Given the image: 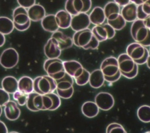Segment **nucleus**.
Here are the masks:
<instances>
[{
  "label": "nucleus",
  "mask_w": 150,
  "mask_h": 133,
  "mask_svg": "<svg viewBox=\"0 0 150 133\" xmlns=\"http://www.w3.org/2000/svg\"><path fill=\"white\" fill-rule=\"evenodd\" d=\"M61 104L60 97L54 92L40 94L35 91L28 94L26 103L28 110L33 112L39 111H54Z\"/></svg>",
  "instance_id": "obj_1"
},
{
  "label": "nucleus",
  "mask_w": 150,
  "mask_h": 133,
  "mask_svg": "<svg viewBox=\"0 0 150 133\" xmlns=\"http://www.w3.org/2000/svg\"><path fill=\"white\" fill-rule=\"evenodd\" d=\"M73 44L85 50H94L98 48L100 42L89 28L75 32L73 35Z\"/></svg>",
  "instance_id": "obj_2"
},
{
  "label": "nucleus",
  "mask_w": 150,
  "mask_h": 133,
  "mask_svg": "<svg viewBox=\"0 0 150 133\" xmlns=\"http://www.w3.org/2000/svg\"><path fill=\"white\" fill-rule=\"evenodd\" d=\"M130 32L134 41L145 47L150 46V29L145 25L144 20L137 19L134 21Z\"/></svg>",
  "instance_id": "obj_3"
},
{
  "label": "nucleus",
  "mask_w": 150,
  "mask_h": 133,
  "mask_svg": "<svg viewBox=\"0 0 150 133\" xmlns=\"http://www.w3.org/2000/svg\"><path fill=\"white\" fill-rule=\"evenodd\" d=\"M34 91L40 94H46L54 92L56 89V81L50 76L43 75L33 80Z\"/></svg>",
  "instance_id": "obj_4"
},
{
  "label": "nucleus",
  "mask_w": 150,
  "mask_h": 133,
  "mask_svg": "<svg viewBox=\"0 0 150 133\" xmlns=\"http://www.w3.org/2000/svg\"><path fill=\"white\" fill-rule=\"evenodd\" d=\"M12 21L15 28L20 32H24L28 29L31 24L28 9L19 6L15 8L12 12Z\"/></svg>",
  "instance_id": "obj_5"
},
{
  "label": "nucleus",
  "mask_w": 150,
  "mask_h": 133,
  "mask_svg": "<svg viewBox=\"0 0 150 133\" xmlns=\"http://www.w3.org/2000/svg\"><path fill=\"white\" fill-rule=\"evenodd\" d=\"M43 69L48 76L56 80L60 79L66 73L63 61L59 58L46 59L43 63Z\"/></svg>",
  "instance_id": "obj_6"
},
{
  "label": "nucleus",
  "mask_w": 150,
  "mask_h": 133,
  "mask_svg": "<svg viewBox=\"0 0 150 133\" xmlns=\"http://www.w3.org/2000/svg\"><path fill=\"white\" fill-rule=\"evenodd\" d=\"M56 81V92L60 98L64 99L70 98L74 93V78L66 73L60 79Z\"/></svg>",
  "instance_id": "obj_7"
},
{
  "label": "nucleus",
  "mask_w": 150,
  "mask_h": 133,
  "mask_svg": "<svg viewBox=\"0 0 150 133\" xmlns=\"http://www.w3.org/2000/svg\"><path fill=\"white\" fill-rule=\"evenodd\" d=\"M91 0H66L64 8L72 16L80 13H87L91 8Z\"/></svg>",
  "instance_id": "obj_8"
},
{
  "label": "nucleus",
  "mask_w": 150,
  "mask_h": 133,
  "mask_svg": "<svg viewBox=\"0 0 150 133\" xmlns=\"http://www.w3.org/2000/svg\"><path fill=\"white\" fill-rule=\"evenodd\" d=\"M19 62V54L16 50L12 47L5 49L0 56V64L6 69L15 67Z\"/></svg>",
  "instance_id": "obj_9"
},
{
  "label": "nucleus",
  "mask_w": 150,
  "mask_h": 133,
  "mask_svg": "<svg viewBox=\"0 0 150 133\" xmlns=\"http://www.w3.org/2000/svg\"><path fill=\"white\" fill-rule=\"evenodd\" d=\"M91 31L100 42L111 39L115 35V30L108 23L95 25L92 28Z\"/></svg>",
  "instance_id": "obj_10"
},
{
  "label": "nucleus",
  "mask_w": 150,
  "mask_h": 133,
  "mask_svg": "<svg viewBox=\"0 0 150 133\" xmlns=\"http://www.w3.org/2000/svg\"><path fill=\"white\" fill-rule=\"evenodd\" d=\"M100 69L104 76L111 77L115 75L120 71L117 59L113 56L105 58L101 63Z\"/></svg>",
  "instance_id": "obj_11"
},
{
  "label": "nucleus",
  "mask_w": 150,
  "mask_h": 133,
  "mask_svg": "<svg viewBox=\"0 0 150 133\" xmlns=\"http://www.w3.org/2000/svg\"><path fill=\"white\" fill-rule=\"evenodd\" d=\"M90 23L89 15L81 12L72 16L70 28L73 31L77 32L88 28Z\"/></svg>",
  "instance_id": "obj_12"
},
{
  "label": "nucleus",
  "mask_w": 150,
  "mask_h": 133,
  "mask_svg": "<svg viewBox=\"0 0 150 133\" xmlns=\"http://www.w3.org/2000/svg\"><path fill=\"white\" fill-rule=\"evenodd\" d=\"M95 103L103 111H108L114 105L113 96L107 92H100L95 97Z\"/></svg>",
  "instance_id": "obj_13"
},
{
  "label": "nucleus",
  "mask_w": 150,
  "mask_h": 133,
  "mask_svg": "<svg viewBox=\"0 0 150 133\" xmlns=\"http://www.w3.org/2000/svg\"><path fill=\"white\" fill-rule=\"evenodd\" d=\"M62 53L56 41L50 37L44 46V53L47 59L59 58Z\"/></svg>",
  "instance_id": "obj_14"
},
{
  "label": "nucleus",
  "mask_w": 150,
  "mask_h": 133,
  "mask_svg": "<svg viewBox=\"0 0 150 133\" xmlns=\"http://www.w3.org/2000/svg\"><path fill=\"white\" fill-rule=\"evenodd\" d=\"M5 117L9 121H15L21 115V110L16 101L9 100L4 106Z\"/></svg>",
  "instance_id": "obj_15"
},
{
  "label": "nucleus",
  "mask_w": 150,
  "mask_h": 133,
  "mask_svg": "<svg viewBox=\"0 0 150 133\" xmlns=\"http://www.w3.org/2000/svg\"><path fill=\"white\" fill-rule=\"evenodd\" d=\"M117 60L121 73H129L131 71L136 64L135 61L127 53L120 54Z\"/></svg>",
  "instance_id": "obj_16"
},
{
  "label": "nucleus",
  "mask_w": 150,
  "mask_h": 133,
  "mask_svg": "<svg viewBox=\"0 0 150 133\" xmlns=\"http://www.w3.org/2000/svg\"><path fill=\"white\" fill-rule=\"evenodd\" d=\"M51 37L56 41L62 50L69 49L74 45L72 38L60 30H58L52 33Z\"/></svg>",
  "instance_id": "obj_17"
},
{
  "label": "nucleus",
  "mask_w": 150,
  "mask_h": 133,
  "mask_svg": "<svg viewBox=\"0 0 150 133\" xmlns=\"http://www.w3.org/2000/svg\"><path fill=\"white\" fill-rule=\"evenodd\" d=\"M66 73L73 77L74 79L79 76L83 70L82 64L74 60H65L63 62Z\"/></svg>",
  "instance_id": "obj_18"
},
{
  "label": "nucleus",
  "mask_w": 150,
  "mask_h": 133,
  "mask_svg": "<svg viewBox=\"0 0 150 133\" xmlns=\"http://www.w3.org/2000/svg\"><path fill=\"white\" fill-rule=\"evenodd\" d=\"M137 5L130 2L122 7L120 13L127 22H133L137 19Z\"/></svg>",
  "instance_id": "obj_19"
},
{
  "label": "nucleus",
  "mask_w": 150,
  "mask_h": 133,
  "mask_svg": "<svg viewBox=\"0 0 150 133\" xmlns=\"http://www.w3.org/2000/svg\"><path fill=\"white\" fill-rule=\"evenodd\" d=\"M145 47L138 42L131 43L126 49L127 53L134 60H139L143 57L145 51Z\"/></svg>",
  "instance_id": "obj_20"
},
{
  "label": "nucleus",
  "mask_w": 150,
  "mask_h": 133,
  "mask_svg": "<svg viewBox=\"0 0 150 133\" xmlns=\"http://www.w3.org/2000/svg\"><path fill=\"white\" fill-rule=\"evenodd\" d=\"M72 15L65 9H61L55 14V18L59 28L66 29L70 27Z\"/></svg>",
  "instance_id": "obj_21"
},
{
  "label": "nucleus",
  "mask_w": 150,
  "mask_h": 133,
  "mask_svg": "<svg viewBox=\"0 0 150 133\" xmlns=\"http://www.w3.org/2000/svg\"><path fill=\"white\" fill-rule=\"evenodd\" d=\"M29 17L31 21L39 22L46 15L45 8L38 4H35L28 9Z\"/></svg>",
  "instance_id": "obj_22"
},
{
  "label": "nucleus",
  "mask_w": 150,
  "mask_h": 133,
  "mask_svg": "<svg viewBox=\"0 0 150 133\" xmlns=\"http://www.w3.org/2000/svg\"><path fill=\"white\" fill-rule=\"evenodd\" d=\"M40 22L42 28L46 32L53 33L59 29L56 20L55 15L49 14L46 15Z\"/></svg>",
  "instance_id": "obj_23"
},
{
  "label": "nucleus",
  "mask_w": 150,
  "mask_h": 133,
  "mask_svg": "<svg viewBox=\"0 0 150 133\" xmlns=\"http://www.w3.org/2000/svg\"><path fill=\"white\" fill-rule=\"evenodd\" d=\"M89 18L91 23L94 25L104 23L106 19L104 9L100 6L94 7L89 14Z\"/></svg>",
  "instance_id": "obj_24"
},
{
  "label": "nucleus",
  "mask_w": 150,
  "mask_h": 133,
  "mask_svg": "<svg viewBox=\"0 0 150 133\" xmlns=\"http://www.w3.org/2000/svg\"><path fill=\"white\" fill-rule=\"evenodd\" d=\"M104 76L101 69H96L90 73L89 84L94 88H100L104 83Z\"/></svg>",
  "instance_id": "obj_25"
},
{
  "label": "nucleus",
  "mask_w": 150,
  "mask_h": 133,
  "mask_svg": "<svg viewBox=\"0 0 150 133\" xmlns=\"http://www.w3.org/2000/svg\"><path fill=\"white\" fill-rule=\"evenodd\" d=\"M2 88L9 94H13L18 90V80L12 76L5 77L1 81Z\"/></svg>",
  "instance_id": "obj_26"
},
{
  "label": "nucleus",
  "mask_w": 150,
  "mask_h": 133,
  "mask_svg": "<svg viewBox=\"0 0 150 133\" xmlns=\"http://www.w3.org/2000/svg\"><path fill=\"white\" fill-rule=\"evenodd\" d=\"M99 110L100 108L95 101H86L81 106V112L83 114L88 118L96 117L99 112Z\"/></svg>",
  "instance_id": "obj_27"
},
{
  "label": "nucleus",
  "mask_w": 150,
  "mask_h": 133,
  "mask_svg": "<svg viewBox=\"0 0 150 133\" xmlns=\"http://www.w3.org/2000/svg\"><path fill=\"white\" fill-rule=\"evenodd\" d=\"M18 90L28 94L33 92V80L31 77L26 76L21 77L18 80Z\"/></svg>",
  "instance_id": "obj_28"
},
{
  "label": "nucleus",
  "mask_w": 150,
  "mask_h": 133,
  "mask_svg": "<svg viewBox=\"0 0 150 133\" xmlns=\"http://www.w3.org/2000/svg\"><path fill=\"white\" fill-rule=\"evenodd\" d=\"M104 11L107 20L111 19L120 13V6L115 1L108 2L104 7Z\"/></svg>",
  "instance_id": "obj_29"
},
{
  "label": "nucleus",
  "mask_w": 150,
  "mask_h": 133,
  "mask_svg": "<svg viewBox=\"0 0 150 133\" xmlns=\"http://www.w3.org/2000/svg\"><path fill=\"white\" fill-rule=\"evenodd\" d=\"M15 27L12 19L6 16H0V32L7 35L12 32Z\"/></svg>",
  "instance_id": "obj_30"
},
{
  "label": "nucleus",
  "mask_w": 150,
  "mask_h": 133,
  "mask_svg": "<svg viewBox=\"0 0 150 133\" xmlns=\"http://www.w3.org/2000/svg\"><path fill=\"white\" fill-rule=\"evenodd\" d=\"M137 19L145 20L150 15V0L137 5Z\"/></svg>",
  "instance_id": "obj_31"
},
{
  "label": "nucleus",
  "mask_w": 150,
  "mask_h": 133,
  "mask_svg": "<svg viewBox=\"0 0 150 133\" xmlns=\"http://www.w3.org/2000/svg\"><path fill=\"white\" fill-rule=\"evenodd\" d=\"M137 115L141 121L145 123L150 122V106L148 105L140 106L137 110Z\"/></svg>",
  "instance_id": "obj_32"
},
{
  "label": "nucleus",
  "mask_w": 150,
  "mask_h": 133,
  "mask_svg": "<svg viewBox=\"0 0 150 133\" xmlns=\"http://www.w3.org/2000/svg\"><path fill=\"white\" fill-rule=\"evenodd\" d=\"M107 23L111 25L115 30H120L122 29L126 25L127 22L121 15V13L118 14L115 18L107 20Z\"/></svg>",
  "instance_id": "obj_33"
},
{
  "label": "nucleus",
  "mask_w": 150,
  "mask_h": 133,
  "mask_svg": "<svg viewBox=\"0 0 150 133\" xmlns=\"http://www.w3.org/2000/svg\"><path fill=\"white\" fill-rule=\"evenodd\" d=\"M90 76V73L88 70H87V69L84 68L81 73L79 76L74 78V79L75 80L76 83L78 86H81L86 85L87 83H88Z\"/></svg>",
  "instance_id": "obj_34"
},
{
  "label": "nucleus",
  "mask_w": 150,
  "mask_h": 133,
  "mask_svg": "<svg viewBox=\"0 0 150 133\" xmlns=\"http://www.w3.org/2000/svg\"><path fill=\"white\" fill-rule=\"evenodd\" d=\"M28 97V94L18 90L13 93V98L17 104L20 106H23L26 104Z\"/></svg>",
  "instance_id": "obj_35"
},
{
  "label": "nucleus",
  "mask_w": 150,
  "mask_h": 133,
  "mask_svg": "<svg viewBox=\"0 0 150 133\" xmlns=\"http://www.w3.org/2000/svg\"><path fill=\"white\" fill-rule=\"evenodd\" d=\"M107 133H111V132H122L125 133L126 131L124 128V127L120 124L113 122L110 124L107 128H106Z\"/></svg>",
  "instance_id": "obj_36"
},
{
  "label": "nucleus",
  "mask_w": 150,
  "mask_h": 133,
  "mask_svg": "<svg viewBox=\"0 0 150 133\" xmlns=\"http://www.w3.org/2000/svg\"><path fill=\"white\" fill-rule=\"evenodd\" d=\"M10 100L9 93L2 88H0V105L4 107L5 105Z\"/></svg>",
  "instance_id": "obj_37"
},
{
  "label": "nucleus",
  "mask_w": 150,
  "mask_h": 133,
  "mask_svg": "<svg viewBox=\"0 0 150 133\" xmlns=\"http://www.w3.org/2000/svg\"><path fill=\"white\" fill-rule=\"evenodd\" d=\"M138 73V66L137 64H135V66L134 69L131 71L129 73H121V75L127 79H132L135 78L137 76Z\"/></svg>",
  "instance_id": "obj_38"
},
{
  "label": "nucleus",
  "mask_w": 150,
  "mask_h": 133,
  "mask_svg": "<svg viewBox=\"0 0 150 133\" xmlns=\"http://www.w3.org/2000/svg\"><path fill=\"white\" fill-rule=\"evenodd\" d=\"M19 6L28 9L36 4V0H16Z\"/></svg>",
  "instance_id": "obj_39"
},
{
  "label": "nucleus",
  "mask_w": 150,
  "mask_h": 133,
  "mask_svg": "<svg viewBox=\"0 0 150 133\" xmlns=\"http://www.w3.org/2000/svg\"><path fill=\"white\" fill-rule=\"evenodd\" d=\"M149 56V50H148L146 48H145V53H144V55L143 56V57L139 60H134V61H135V63L137 64L138 65H142L146 63V61L148 60Z\"/></svg>",
  "instance_id": "obj_40"
},
{
  "label": "nucleus",
  "mask_w": 150,
  "mask_h": 133,
  "mask_svg": "<svg viewBox=\"0 0 150 133\" xmlns=\"http://www.w3.org/2000/svg\"><path fill=\"white\" fill-rule=\"evenodd\" d=\"M121 73L120 71V70L114 76H111V77H107V76H104V79H105V81L110 83H113L117 81H118L121 76Z\"/></svg>",
  "instance_id": "obj_41"
},
{
  "label": "nucleus",
  "mask_w": 150,
  "mask_h": 133,
  "mask_svg": "<svg viewBox=\"0 0 150 133\" xmlns=\"http://www.w3.org/2000/svg\"><path fill=\"white\" fill-rule=\"evenodd\" d=\"M8 132L5 124L0 120V133H7Z\"/></svg>",
  "instance_id": "obj_42"
},
{
  "label": "nucleus",
  "mask_w": 150,
  "mask_h": 133,
  "mask_svg": "<svg viewBox=\"0 0 150 133\" xmlns=\"http://www.w3.org/2000/svg\"><path fill=\"white\" fill-rule=\"evenodd\" d=\"M117 4H118L120 6H124L127 4H129L131 1L130 0H114Z\"/></svg>",
  "instance_id": "obj_43"
},
{
  "label": "nucleus",
  "mask_w": 150,
  "mask_h": 133,
  "mask_svg": "<svg viewBox=\"0 0 150 133\" xmlns=\"http://www.w3.org/2000/svg\"><path fill=\"white\" fill-rule=\"evenodd\" d=\"M5 37L4 34L0 32V47H2L5 43Z\"/></svg>",
  "instance_id": "obj_44"
},
{
  "label": "nucleus",
  "mask_w": 150,
  "mask_h": 133,
  "mask_svg": "<svg viewBox=\"0 0 150 133\" xmlns=\"http://www.w3.org/2000/svg\"><path fill=\"white\" fill-rule=\"evenodd\" d=\"M146 1H148V0H130V1L131 2H133V3L137 5H141L143 3H144L145 2H146Z\"/></svg>",
  "instance_id": "obj_45"
},
{
  "label": "nucleus",
  "mask_w": 150,
  "mask_h": 133,
  "mask_svg": "<svg viewBox=\"0 0 150 133\" xmlns=\"http://www.w3.org/2000/svg\"><path fill=\"white\" fill-rule=\"evenodd\" d=\"M144 21L145 25L150 29V15L146 19H145Z\"/></svg>",
  "instance_id": "obj_46"
},
{
  "label": "nucleus",
  "mask_w": 150,
  "mask_h": 133,
  "mask_svg": "<svg viewBox=\"0 0 150 133\" xmlns=\"http://www.w3.org/2000/svg\"><path fill=\"white\" fill-rule=\"evenodd\" d=\"M146 64L148 67L150 69V54H149V57H148V60H147V61H146Z\"/></svg>",
  "instance_id": "obj_47"
},
{
  "label": "nucleus",
  "mask_w": 150,
  "mask_h": 133,
  "mask_svg": "<svg viewBox=\"0 0 150 133\" xmlns=\"http://www.w3.org/2000/svg\"><path fill=\"white\" fill-rule=\"evenodd\" d=\"M2 106L0 105V117L2 115Z\"/></svg>",
  "instance_id": "obj_48"
},
{
  "label": "nucleus",
  "mask_w": 150,
  "mask_h": 133,
  "mask_svg": "<svg viewBox=\"0 0 150 133\" xmlns=\"http://www.w3.org/2000/svg\"><path fill=\"white\" fill-rule=\"evenodd\" d=\"M150 47V46H149ZM149 52H150V47H149Z\"/></svg>",
  "instance_id": "obj_49"
}]
</instances>
